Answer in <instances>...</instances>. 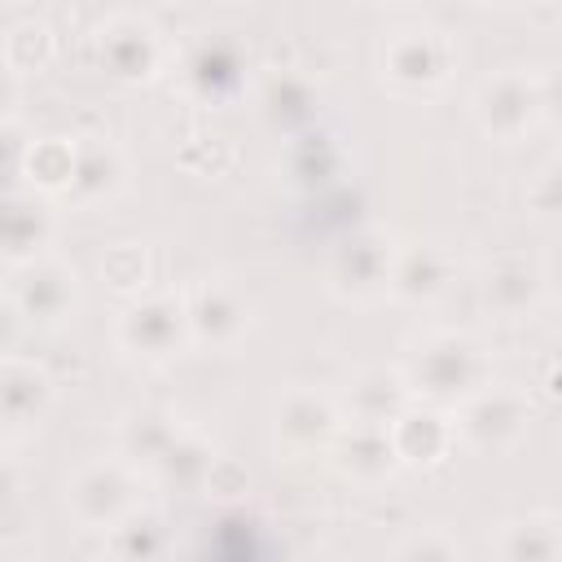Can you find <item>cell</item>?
Wrapping results in <instances>:
<instances>
[{"instance_id":"cell-1","label":"cell","mask_w":562,"mask_h":562,"mask_svg":"<svg viewBox=\"0 0 562 562\" xmlns=\"http://www.w3.org/2000/svg\"><path fill=\"white\" fill-rule=\"evenodd\" d=\"M404 386L430 408H457L487 386V347L465 329H426L404 351Z\"/></svg>"},{"instance_id":"cell-2","label":"cell","mask_w":562,"mask_h":562,"mask_svg":"<svg viewBox=\"0 0 562 562\" xmlns=\"http://www.w3.org/2000/svg\"><path fill=\"white\" fill-rule=\"evenodd\" d=\"M457 70V40L435 22H408L382 35L378 79L395 97H435Z\"/></svg>"},{"instance_id":"cell-3","label":"cell","mask_w":562,"mask_h":562,"mask_svg":"<svg viewBox=\"0 0 562 562\" xmlns=\"http://www.w3.org/2000/svg\"><path fill=\"white\" fill-rule=\"evenodd\" d=\"M544 105H549V88L527 66H501V70L483 75L479 88L470 92V119L496 145H514L522 136H531Z\"/></svg>"},{"instance_id":"cell-4","label":"cell","mask_w":562,"mask_h":562,"mask_svg":"<svg viewBox=\"0 0 562 562\" xmlns=\"http://www.w3.org/2000/svg\"><path fill=\"white\" fill-rule=\"evenodd\" d=\"M79 299H83L79 272L61 255L44 250V255H31L22 263H9L4 303L13 307V316H22L31 325H44V329H57V325L75 321Z\"/></svg>"},{"instance_id":"cell-5","label":"cell","mask_w":562,"mask_h":562,"mask_svg":"<svg viewBox=\"0 0 562 562\" xmlns=\"http://www.w3.org/2000/svg\"><path fill=\"white\" fill-rule=\"evenodd\" d=\"M140 509V470L127 465L123 457H97L83 461L66 479V514L83 531H110L127 514Z\"/></svg>"},{"instance_id":"cell-6","label":"cell","mask_w":562,"mask_h":562,"mask_svg":"<svg viewBox=\"0 0 562 562\" xmlns=\"http://www.w3.org/2000/svg\"><path fill=\"white\" fill-rule=\"evenodd\" d=\"M457 443L474 452H509L531 430V395L518 386H479L465 404L452 413Z\"/></svg>"},{"instance_id":"cell-7","label":"cell","mask_w":562,"mask_h":562,"mask_svg":"<svg viewBox=\"0 0 562 562\" xmlns=\"http://www.w3.org/2000/svg\"><path fill=\"white\" fill-rule=\"evenodd\" d=\"M92 40H97V61L105 66V75L123 83H149L167 61L162 31L140 9H110L97 22Z\"/></svg>"},{"instance_id":"cell-8","label":"cell","mask_w":562,"mask_h":562,"mask_svg":"<svg viewBox=\"0 0 562 562\" xmlns=\"http://www.w3.org/2000/svg\"><path fill=\"white\" fill-rule=\"evenodd\" d=\"M114 342L132 360H171L189 347L184 325V299L180 294H140L132 299L114 321Z\"/></svg>"},{"instance_id":"cell-9","label":"cell","mask_w":562,"mask_h":562,"mask_svg":"<svg viewBox=\"0 0 562 562\" xmlns=\"http://www.w3.org/2000/svg\"><path fill=\"white\" fill-rule=\"evenodd\" d=\"M342 430V408L321 386L294 382L272 404V443L285 457H316L329 452L334 435Z\"/></svg>"},{"instance_id":"cell-10","label":"cell","mask_w":562,"mask_h":562,"mask_svg":"<svg viewBox=\"0 0 562 562\" xmlns=\"http://www.w3.org/2000/svg\"><path fill=\"white\" fill-rule=\"evenodd\" d=\"M180 299H184L189 342L228 351L250 334V299L228 277H198Z\"/></svg>"},{"instance_id":"cell-11","label":"cell","mask_w":562,"mask_h":562,"mask_svg":"<svg viewBox=\"0 0 562 562\" xmlns=\"http://www.w3.org/2000/svg\"><path fill=\"white\" fill-rule=\"evenodd\" d=\"M457 281V259L443 241H408L395 246L386 268V294L404 307H430L439 303Z\"/></svg>"},{"instance_id":"cell-12","label":"cell","mask_w":562,"mask_h":562,"mask_svg":"<svg viewBox=\"0 0 562 562\" xmlns=\"http://www.w3.org/2000/svg\"><path fill=\"white\" fill-rule=\"evenodd\" d=\"M391 255H395V241L378 228H360L351 233L342 246H334L329 255V290L347 303H364L373 294L386 290V268H391Z\"/></svg>"},{"instance_id":"cell-13","label":"cell","mask_w":562,"mask_h":562,"mask_svg":"<svg viewBox=\"0 0 562 562\" xmlns=\"http://www.w3.org/2000/svg\"><path fill=\"white\" fill-rule=\"evenodd\" d=\"M549 294V272L531 259V255H496L492 263H483L479 272V299L492 316L501 321H522L531 316Z\"/></svg>"},{"instance_id":"cell-14","label":"cell","mask_w":562,"mask_h":562,"mask_svg":"<svg viewBox=\"0 0 562 562\" xmlns=\"http://www.w3.org/2000/svg\"><path fill=\"white\" fill-rule=\"evenodd\" d=\"M57 400L53 373L18 351H0V426L4 430H31L48 417Z\"/></svg>"},{"instance_id":"cell-15","label":"cell","mask_w":562,"mask_h":562,"mask_svg":"<svg viewBox=\"0 0 562 562\" xmlns=\"http://www.w3.org/2000/svg\"><path fill=\"white\" fill-rule=\"evenodd\" d=\"M184 83L202 101H228L246 88V44L233 31H206L184 53Z\"/></svg>"},{"instance_id":"cell-16","label":"cell","mask_w":562,"mask_h":562,"mask_svg":"<svg viewBox=\"0 0 562 562\" xmlns=\"http://www.w3.org/2000/svg\"><path fill=\"white\" fill-rule=\"evenodd\" d=\"M127 184V158L105 132H79L75 136V176L66 189V202L79 211H92L110 198H119Z\"/></svg>"},{"instance_id":"cell-17","label":"cell","mask_w":562,"mask_h":562,"mask_svg":"<svg viewBox=\"0 0 562 562\" xmlns=\"http://www.w3.org/2000/svg\"><path fill=\"white\" fill-rule=\"evenodd\" d=\"M413 404L404 373L395 364H364L347 378L342 386V422H360V426H391L404 408Z\"/></svg>"},{"instance_id":"cell-18","label":"cell","mask_w":562,"mask_h":562,"mask_svg":"<svg viewBox=\"0 0 562 562\" xmlns=\"http://www.w3.org/2000/svg\"><path fill=\"white\" fill-rule=\"evenodd\" d=\"M386 439L395 448V461L400 465H413V470H430V465L448 461V452L457 448L452 417L443 408H430V404H408L386 426Z\"/></svg>"},{"instance_id":"cell-19","label":"cell","mask_w":562,"mask_h":562,"mask_svg":"<svg viewBox=\"0 0 562 562\" xmlns=\"http://www.w3.org/2000/svg\"><path fill=\"white\" fill-rule=\"evenodd\" d=\"M329 461L356 487H378L400 470L386 430L382 426H360V422H342V430L329 443Z\"/></svg>"},{"instance_id":"cell-20","label":"cell","mask_w":562,"mask_h":562,"mask_svg":"<svg viewBox=\"0 0 562 562\" xmlns=\"http://www.w3.org/2000/svg\"><path fill=\"white\" fill-rule=\"evenodd\" d=\"M492 562H562V518L558 509H527L501 522L492 540Z\"/></svg>"},{"instance_id":"cell-21","label":"cell","mask_w":562,"mask_h":562,"mask_svg":"<svg viewBox=\"0 0 562 562\" xmlns=\"http://www.w3.org/2000/svg\"><path fill=\"white\" fill-rule=\"evenodd\" d=\"M53 241V211L35 193H0V250L9 263H22L31 255H44Z\"/></svg>"},{"instance_id":"cell-22","label":"cell","mask_w":562,"mask_h":562,"mask_svg":"<svg viewBox=\"0 0 562 562\" xmlns=\"http://www.w3.org/2000/svg\"><path fill=\"white\" fill-rule=\"evenodd\" d=\"M171 549V527L158 509H136L105 531V562H162Z\"/></svg>"},{"instance_id":"cell-23","label":"cell","mask_w":562,"mask_h":562,"mask_svg":"<svg viewBox=\"0 0 562 562\" xmlns=\"http://www.w3.org/2000/svg\"><path fill=\"white\" fill-rule=\"evenodd\" d=\"M215 457H220V452H215V443H211L206 435L180 426L176 439L162 448V457L149 465V474H154L158 483L176 487V492H202V479H206V470H211Z\"/></svg>"},{"instance_id":"cell-24","label":"cell","mask_w":562,"mask_h":562,"mask_svg":"<svg viewBox=\"0 0 562 562\" xmlns=\"http://www.w3.org/2000/svg\"><path fill=\"white\" fill-rule=\"evenodd\" d=\"M75 176V136H35L22 158V180L40 198H66Z\"/></svg>"},{"instance_id":"cell-25","label":"cell","mask_w":562,"mask_h":562,"mask_svg":"<svg viewBox=\"0 0 562 562\" xmlns=\"http://www.w3.org/2000/svg\"><path fill=\"white\" fill-rule=\"evenodd\" d=\"M176 430L180 426H176L171 413H162V408H132L119 422V457L127 465H136V470H149L162 457V448L176 439Z\"/></svg>"},{"instance_id":"cell-26","label":"cell","mask_w":562,"mask_h":562,"mask_svg":"<svg viewBox=\"0 0 562 562\" xmlns=\"http://www.w3.org/2000/svg\"><path fill=\"white\" fill-rule=\"evenodd\" d=\"M57 57V35L44 18H18L9 31H4V44H0V61L22 79V75H40L48 61Z\"/></svg>"},{"instance_id":"cell-27","label":"cell","mask_w":562,"mask_h":562,"mask_svg":"<svg viewBox=\"0 0 562 562\" xmlns=\"http://www.w3.org/2000/svg\"><path fill=\"white\" fill-rule=\"evenodd\" d=\"M259 110L272 127H285L299 136V127L312 119V83L294 70H272L259 88Z\"/></svg>"},{"instance_id":"cell-28","label":"cell","mask_w":562,"mask_h":562,"mask_svg":"<svg viewBox=\"0 0 562 562\" xmlns=\"http://www.w3.org/2000/svg\"><path fill=\"white\" fill-rule=\"evenodd\" d=\"M101 281L114 290V294H136L149 285V250L140 241H114L105 255H101Z\"/></svg>"},{"instance_id":"cell-29","label":"cell","mask_w":562,"mask_h":562,"mask_svg":"<svg viewBox=\"0 0 562 562\" xmlns=\"http://www.w3.org/2000/svg\"><path fill=\"white\" fill-rule=\"evenodd\" d=\"M391 562H465V549H461V540H457L448 527L430 522V527L408 531V536L395 544Z\"/></svg>"},{"instance_id":"cell-30","label":"cell","mask_w":562,"mask_h":562,"mask_svg":"<svg viewBox=\"0 0 562 562\" xmlns=\"http://www.w3.org/2000/svg\"><path fill=\"white\" fill-rule=\"evenodd\" d=\"M562 206V184H558V162H540L531 176H527V211L536 220H553Z\"/></svg>"},{"instance_id":"cell-31","label":"cell","mask_w":562,"mask_h":562,"mask_svg":"<svg viewBox=\"0 0 562 562\" xmlns=\"http://www.w3.org/2000/svg\"><path fill=\"white\" fill-rule=\"evenodd\" d=\"M202 492L215 496V501H237V496L250 492V474H246L241 461H233V457H215L211 470H206V479H202Z\"/></svg>"},{"instance_id":"cell-32","label":"cell","mask_w":562,"mask_h":562,"mask_svg":"<svg viewBox=\"0 0 562 562\" xmlns=\"http://www.w3.org/2000/svg\"><path fill=\"white\" fill-rule=\"evenodd\" d=\"M294 149L307 154L303 167H294L299 180H325V176L334 171V162H338V149H334L325 136H294Z\"/></svg>"},{"instance_id":"cell-33","label":"cell","mask_w":562,"mask_h":562,"mask_svg":"<svg viewBox=\"0 0 562 562\" xmlns=\"http://www.w3.org/2000/svg\"><path fill=\"white\" fill-rule=\"evenodd\" d=\"M26 136L13 127V123H0V193H9L4 184L13 176H22V158H26Z\"/></svg>"},{"instance_id":"cell-34","label":"cell","mask_w":562,"mask_h":562,"mask_svg":"<svg viewBox=\"0 0 562 562\" xmlns=\"http://www.w3.org/2000/svg\"><path fill=\"white\" fill-rule=\"evenodd\" d=\"M18 496H22V470H18V461L0 448V518L18 505Z\"/></svg>"},{"instance_id":"cell-35","label":"cell","mask_w":562,"mask_h":562,"mask_svg":"<svg viewBox=\"0 0 562 562\" xmlns=\"http://www.w3.org/2000/svg\"><path fill=\"white\" fill-rule=\"evenodd\" d=\"M18 92H22V79L0 61V123L13 119V110H18Z\"/></svg>"}]
</instances>
